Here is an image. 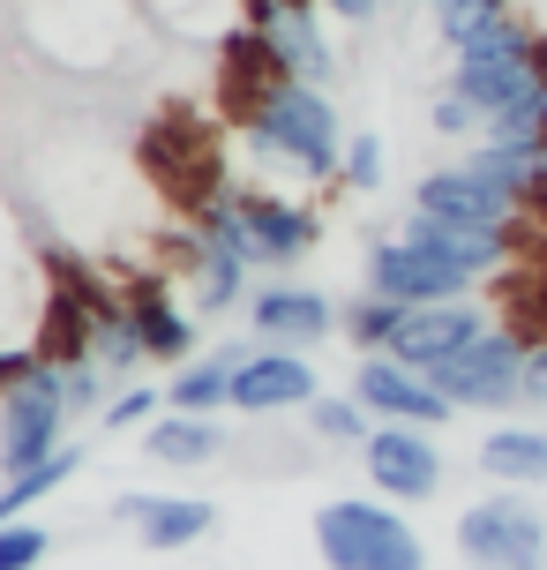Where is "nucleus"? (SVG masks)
I'll return each mask as SVG.
<instances>
[{
	"mask_svg": "<svg viewBox=\"0 0 547 570\" xmlns=\"http://www.w3.org/2000/svg\"><path fill=\"white\" fill-rule=\"evenodd\" d=\"M248 150H262L270 166L308 173V180H338V166H346V128H338L330 90L270 76L256 90V106H248Z\"/></svg>",
	"mask_w": 547,
	"mask_h": 570,
	"instance_id": "f257e3e1",
	"label": "nucleus"
},
{
	"mask_svg": "<svg viewBox=\"0 0 547 570\" xmlns=\"http://www.w3.org/2000/svg\"><path fill=\"white\" fill-rule=\"evenodd\" d=\"M316 556L322 570H428V541L390 495H330L316 511Z\"/></svg>",
	"mask_w": 547,
	"mask_h": 570,
	"instance_id": "f03ea898",
	"label": "nucleus"
},
{
	"mask_svg": "<svg viewBox=\"0 0 547 570\" xmlns=\"http://www.w3.org/2000/svg\"><path fill=\"white\" fill-rule=\"evenodd\" d=\"M540 76H547V38H533V30L510 16V23H495L488 38H473L465 53H450V83L442 90H458L465 106L480 114V136H488V120H503Z\"/></svg>",
	"mask_w": 547,
	"mask_h": 570,
	"instance_id": "7ed1b4c3",
	"label": "nucleus"
},
{
	"mask_svg": "<svg viewBox=\"0 0 547 570\" xmlns=\"http://www.w3.org/2000/svg\"><path fill=\"white\" fill-rule=\"evenodd\" d=\"M68 421H76V405H68L60 361L30 368L16 391H0V481H8V473H30V465H46V458L68 443Z\"/></svg>",
	"mask_w": 547,
	"mask_h": 570,
	"instance_id": "20e7f679",
	"label": "nucleus"
},
{
	"mask_svg": "<svg viewBox=\"0 0 547 570\" xmlns=\"http://www.w3.org/2000/svg\"><path fill=\"white\" fill-rule=\"evenodd\" d=\"M458 548L473 570H540L547 556V511L525 495V488H503V495H480L458 511Z\"/></svg>",
	"mask_w": 547,
	"mask_h": 570,
	"instance_id": "39448f33",
	"label": "nucleus"
},
{
	"mask_svg": "<svg viewBox=\"0 0 547 570\" xmlns=\"http://www.w3.org/2000/svg\"><path fill=\"white\" fill-rule=\"evenodd\" d=\"M525 361H533V345L518 331H495L488 323L465 353H450L435 368V391L458 413H503V405H525Z\"/></svg>",
	"mask_w": 547,
	"mask_h": 570,
	"instance_id": "423d86ee",
	"label": "nucleus"
},
{
	"mask_svg": "<svg viewBox=\"0 0 547 570\" xmlns=\"http://www.w3.org/2000/svg\"><path fill=\"white\" fill-rule=\"evenodd\" d=\"M473 271L450 263L442 248L428 240H412V233H390V240H375L368 248V293L382 301H398V308H428V301H473Z\"/></svg>",
	"mask_w": 547,
	"mask_h": 570,
	"instance_id": "0eeeda50",
	"label": "nucleus"
},
{
	"mask_svg": "<svg viewBox=\"0 0 547 570\" xmlns=\"http://www.w3.org/2000/svg\"><path fill=\"white\" fill-rule=\"evenodd\" d=\"M248 30L270 53V76H292V83H330V38H322V0H248Z\"/></svg>",
	"mask_w": 547,
	"mask_h": 570,
	"instance_id": "6e6552de",
	"label": "nucleus"
},
{
	"mask_svg": "<svg viewBox=\"0 0 547 570\" xmlns=\"http://www.w3.org/2000/svg\"><path fill=\"white\" fill-rule=\"evenodd\" d=\"M375 495L390 503H428L442 488V451H435V428H405V421H375V435L360 443Z\"/></svg>",
	"mask_w": 547,
	"mask_h": 570,
	"instance_id": "1a4fd4ad",
	"label": "nucleus"
},
{
	"mask_svg": "<svg viewBox=\"0 0 547 570\" xmlns=\"http://www.w3.org/2000/svg\"><path fill=\"white\" fill-rule=\"evenodd\" d=\"M322 399V375L316 361L300 353V345H262L240 361V375H232V413H308V405Z\"/></svg>",
	"mask_w": 547,
	"mask_h": 570,
	"instance_id": "9d476101",
	"label": "nucleus"
},
{
	"mask_svg": "<svg viewBox=\"0 0 547 570\" xmlns=\"http://www.w3.org/2000/svg\"><path fill=\"white\" fill-rule=\"evenodd\" d=\"M352 399L368 405L375 421H405V428H442L458 405L435 391V375L405 368L398 353H360V368H352Z\"/></svg>",
	"mask_w": 547,
	"mask_h": 570,
	"instance_id": "9b49d317",
	"label": "nucleus"
},
{
	"mask_svg": "<svg viewBox=\"0 0 547 570\" xmlns=\"http://www.w3.org/2000/svg\"><path fill=\"white\" fill-rule=\"evenodd\" d=\"M488 331V315L473 308V301H428V308H405L398 315V338H390V353H398L405 368L435 375L450 353H465V345Z\"/></svg>",
	"mask_w": 547,
	"mask_h": 570,
	"instance_id": "f8f14e48",
	"label": "nucleus"
},
{
	"mask_svg": "<svg viewBox=\"0 0 547 570\" xmlns=\"http://www.w3.org/2000/svg\"><path fill=\"white\" fill-rule=\"evenodd\" d=\"M248 323H256L262 345H322V338H338V308H330V293L292 285V278L248 293Z\"/></svg>",
	"mask_w": 547,
	"mask_h": 570,
	"instance_id": "ddd939ff",
	"label": "nucleus"
},
{
	"mask_svg": "<svg viewBox=\"0 0 547 570\" xmlns=\"http://www.w3.org/2000/svg\"><path fill=\"white\" fill-rule=\"evenodd\" d=\"M113 518L150 556H173V548H196L218 525V503L210 495H113Z\"/></svg>",
	"mask_w": 547,
	"mask_h": 570,
	"instance_id": "4468645a",
	"label": "nucleus"
},
{
	"mask_svg": "<svg viewBox=\"0 0 547 570\" xmlns=\"http://www.w3.org/2000/svg\"><path fill=\"white\" fill-rule=\"evenodd\" d=\"M240 218H248V248L262 271H292L322 240V218L292 196H240Z\"/></svg>",
	"mask_w": 547,
	"mask_h": 570,
	"instance_id": "2eb2a0df",
	"label": "nucleus"
},
{
	"mask_svg": "<svg viewBox=\"0 0 547 570\" xmlns=\"http://www.w3.org/2000/svg\"><path fill=\"white\" fill-rule=\"evenodd\" d=\"M398 233H412V240L442 248V256L465 263L473 278L503 271V263H510V248H518V226H473V218H442V210H412Z\"/></svg>",
	"mask_w": 547,
	"mask_h": 570,
	"instance_id": "dca6fc26",
	"label": "nucleus"
},
{
	"mask_svg": "<svg viewBox=\"0 0 547 570\" xmlns=\"http://www.w3.org/2000/svg\"><path fill=\"white\" fill-rule=\"evenodd\" d=\"M412 210H442V218H473V226H518V210L495 196L480 173L465 166H435V173H420V188H412Z\"/></svg>",
	"mask_w": 547,
	"mask_h": 570,
	"instance_id": "f3484780",
	"label": "nucleus"
},
{
	"mask_svg": "<svg viewBox=\"0 0 547 570\" xmlns=\"http://www.w3.org/2000/svg\"><path fill=\"white\" fill-rule=\"evenodd\" d=\"M248 353H256V345L232 338V345H210L196 361H180V368L166 375V405H173V413H232V375H240Z\"/></svg>",
	"mask_w": 547,
	"mask_h": 570,
	"instance_id": "a211bd4d",
	"label": "nucleus"
},
{
	"mask_svg": "<svg viewBox=\"0 0 547 570\" xmlns=\"http://www.w3.org/2000/svg\"><path fill=\"white\" fill-rule=\"evenodd\" d=\"M128 315H136V338H143V361H166V368H180V361H196V353H202L196 308H180V301H166V285H143Z\"/></svg>",
	"mask_w": 547,
	"mask_h": 570,
	"instance_id": "6ab92c4d",
	"label": "nucleus"
},
{
	"mask_svg": "<svg viewBox=\"0 0 547 570\" xmlns=\"http://www.w3.org/2000/svg\"><path fill=\"white\" fill-rule=\"evenodd\" d=\"M480 473H488L495 488H547V428H533V421L488 428V443H480Z\"/></svg>",
	"mask_w": 547,
	"mask_h": 570,
	"instance_id": "aec40b11",
	"label": "nucleus"
},
{
	"mask_svg": "<svg viewBox=\"0 0 547 570\" xmlns=\"http://www.w3.org/2000/svg\"><path fill=\"white\" fill-rule=\"evenodd\" d=\"M226 451V421L218 413H158L143 428V458L150 465H210V458Z\"/></svg>",
	"mask_w": 547,
	"mask_h": 570,
	"instance_id": "412c9836",
	"label": "nucleus"
},
{
	"mask_svg": "<svg viewBox=\"0 0 547 570\" xmlns=\"http://www.w3.org/2000/svg\"><path fill=\"white\" fill-rule=\"evenodd\" d=\"M83 465H90V451H83V443H60V451L46 458V465H30V473H8V481H0V525H16L23 511L53 503V495H60L68 481H76Z\"/></svg>",
	"mask_w": 547,
	"mask_h": 570,
	"instance_id": "4be33fe9",
	"label": "nucleus"
},
{
	"mask_svg": "<svg viewBox=\"0 0 547 570\" xmlns=\"http://www.w3.org/2000/svg\"><path fill=\"white\" fill-rule=\"evenodd\" d=\"M188 263H196V315L248 308V271H256V263L218 256V248H202V240H188Z\"/></svg>",
	"mask_w": 547,
	"mask_h": 570,
	"instance_id": "5701e85b",
	"label": "nucleus"
},
{
	"mask_svg": "<svg viewBox=\"0 0 547 570\" xmlns=\"http://www.w3.org/2000/svg\"><path fill=\"white\" fill-rule=\"evenodd\" d=\"M495 23H510V0H435V38L465 53L473 38H488Z\"/></svg>",
	"mask_w": 547,
	"mask_h": 570,
	"instance_id": "b1692460",
	"label": "nucleus"
},
{
	"mask_svg": "<svg viewBox=\"0 0 547 570\" xmlns=\"http://www.w3.org/2000/svg\"><path fill=\"white\" fill-rule=\"evenodd\" d=\"M196 240L202 248H218V256H240V263H256V248H248V218H240V196H210L196 203Z\"/></svg>",
	"mask_w": 547,
	"mask_h": 570,
	"instance_id": "393cba45",
	"label": "nucleus"
},
{
	"mask_svg": "<svg viewBox=\"0 0 547 570\" xmlns=\"http://www.w3.org/2000/svg\"><path fill=\"white\" fill-rule=\"evenodd\" d=\"M398 301H382V293H360V301H346V315H338V331H346V345H360V353H390V338H398Z\"/></svg>",
	"mask_w": 547,
	"mask_h": 570,
	"instance_id": "a878e982",
	"label": "nucleus"
},
{
	"mask_svg": "<svg viewBox=\"0 0 547 570\" xmlns=\"http://www.w3.org/2000/svg\"><path fill=\"white\" fill-rule=\"evenodd\" d=\"M308 428H316L322 443H368L375 435V413L352 391H322L316 405H308Z\"/></svg>",
	"mask_w": 547,
	"mask_h": 570,
	"instance_id": "bb28decb",
	"label": "nucleus"
},
{
	"mask_svg": "<svg viewBox=\"0 0 547 570\" xmlns=\"http://www.w3.org/2000/svg\"><path fill=\"white\" fill-rule=\"evenodd\" d=\"M488 136L525 142V150H540V158H547V76H540L533 90H525V98H518V106H510L503 120H488Z\"/></svg>",
	"mask_w": 547,
	"mask_h": 570,
	"instance_id": "cd10ccee",
	"label": "nucleus"
},
{
	"mask_svg": "<svg viewBox=\"0 0 547 570\" xmlns=\"http://www.w3.org/2000/svg\"><path fill=\"white\" fill-rule=\"evenodd\" d=\"M158 413H166V391H143V383H128V391H113V399H106V413H98V421H106V435H128V428L143 435Z\"/></svg>",
	"mask_w": 547,
	"mask_h": 570,
	"instance_id": "c85d7f7f",
	"label": "nucleus"
},
{
	"mask_svg": "<svg viewBox=\"0 0 547 570\" xmlns=\"http://www.w3.org/2000/svg\"><path fill=\"white\" fill-rule=\"evenodd\" d=\"M46 556H53V533L46 525H30V518L0 525V570H38Z\"/></svg>",
	"mask_w": 547,
	"mask_h": 570,
	"instance_id": "c756f323",
	"label": "nucleus"
},
{
	"mask_svg": "<svg viewBox=\"0 0 547 570\" xmlns=\"http://www.w3.org/2000/svg\"><path fill=\"white\" fill-rule=\"evenodd\" d=\"M338 180H346L352 196H375V188H382V136H352V142H346V166H338Z\"/></svg>",
	"mask_w": 547,
	"mask_h": 570,
	"instance_id": "7c9ffc66",
	"label": "nucleus"
},
{
	"mask_svg": "<svg viewBox=\"0 0 547 570\" xmlns=\"http://www.w3.org/2000/svg\"><path fill=\"white\" fill-rule=\"evenodd\" d=\"M60 383H68V405H76V413H106V368H98L90 353L60 361Z\"/></svg>",
	"mask_w": 547,
	"mask_h": 570,
	"instance_id": "2f4dec72",
	"label": "nucleus"
},
{
	"mask_svg": "<svg viewBox=\"0 0 547 570\" xmlns=\"http://www.w3.org/2000/svg\"><path fill=\"white\" fill-rule=\"evenodd\" d=\"M428 120H435V136H473V128H480V114L465 106L458 90H442V98L428 106Z\"/></svg>",
	"mask_w": 547,
	"mask_h": 570,
	"instance_id": "473e14b6",
	"label": "nucleus"
},
{
	"mask_svg": "<svg viewBox=\"0 0 547 570\" xmlns=\"http://www.w3.org/2000/svg\"><path fill=\"white\" fill-rule=\"evenodd\" d=\"M30 368H46V345H0V391H16V383H23Z\"/></svg>",
	"mask_w": 547,
	"mask_h": 570,
	"instance_id": "72a5a7b5",
	"label": "nucleus"
},
{
	"mask_svg": "<svg viewBox=\"0 0 547 570\" xmlns=\"http://www.w3.org/2000/svg\"><path fill=\"white\" fill-rule=\"evenodd\" d=\"M382 8H390V0H322V16H338V23H375V16H382Z\"/></svg>",
	"mask_w": 547,
	"mask_h": 570,
	"instance_id": "f704fd0d",
	"label": "nucleus"
},
{
	"mask_svg": "<svg viewBox=\"0 0 547 570\" xmlns=\"http://www.w3.org/2000/svg\"><path fill=\"white\" fill-rule=\"evenodd\" d=\"M525 399L547 405V345H533V361H525Z\"/></svg>",
	"mask_w": 547,
	"mask_h": 570,
	"instance_id": "c9c22d12",
	"label": "nucleus"
},
{
	"mask_svg": "<svg viewBox=\"0 0 547 570\" xmlns=\"http://www.w3.org/2000/svg\"><path fill=\"white\" fill-rule=\"evenodd\" d=\"M398 8H435V0H398Z\"/></svg>",
	"mask_w": 547,
	"mask_h": 570,
	"instance_id": "e433bc0d",
	"label": "nucleus"
}]
</instances>
